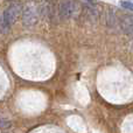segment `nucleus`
<instances>
[{"instance_id": "obj_1", "label": "nucleus", "mask_w": 133, "mask_h": 133, "mask_svg": "<svg viewBox=\"0 0 133 133\" xmlns=\"http://www.w3.org/2000/svg\"><path fill=\"white\" fill-rule=\"evenodd\" d=\"M79 11V6L74 0H63L58 7V16L60 19L68 20V19L75 18Z\"/></svg>"}, {"instance_id": "obj_2", "label": "nucleus", "mask_w": 133, "mask_h": 133, "mask_svg": "<svg viewBox=\"0 0 133 133\" xmlns=\"http://www.w3.org/2000/svg\"><path fill=\"white\" fill-rule=\"evenodd\" d=\"M21 8L22 7H21L20 4H12L7 7V9L4 12V18H2L5 27L9 28L14 25V22L16 21V19H18L19 14L21 12Z\"/></svg>"}, {"instance_id": "obj_3", "label": "nucleus", "mask_w": 133, "mask_h": 133, "mask_svg": "<svg viewBox=\"0 0 133 133\" xmlns=\"http://www.w3.org/2000/svg\"><path fill=\"white\" fill-rule=\"evenodd\" d=\"M37 18H39V11H37V6L34 4H28L25 6L22 11V22L27 27H32L36 23Z\"/></svg>"}, {"instance_id": "obj_4", "label": "nucleus", "mask_w": 133, "mask_h": 133, "mask_svg": "<svg viewBox=\"0 0 133 133\" xmlns=\"http://www.w3.org/2000/svg\"><path fill=\"white\" fill-rule=\"evenodd\" d=\"M120 6L125 9H129V11H132L133 12V2H130V1H122L120 2Z\"/></svg>"}, {"instance_id": "obj_5", "label": "nucleus", "mask_w": 133, "mask_h": 133, "mask_svg": "<svg viewBox=\"0 0 133 133\" xmlns=\"http://www.w3.org/2000/svg\"><path fill=\"white\" fill-rule=\"evenodd\" d=\"M11 127V123L5 118H0V129H8Z\"/></svg>"}]
</instances>
